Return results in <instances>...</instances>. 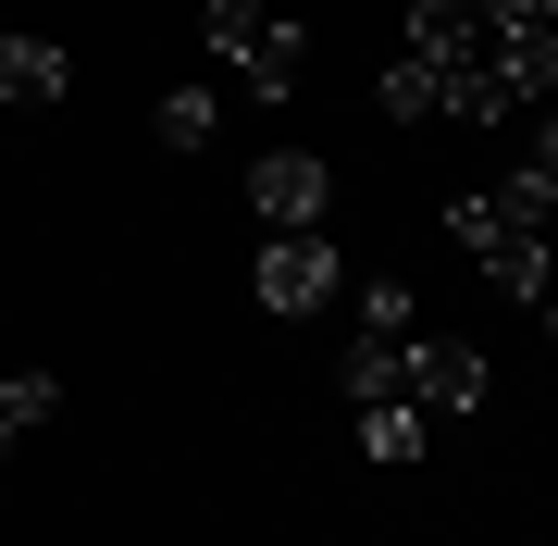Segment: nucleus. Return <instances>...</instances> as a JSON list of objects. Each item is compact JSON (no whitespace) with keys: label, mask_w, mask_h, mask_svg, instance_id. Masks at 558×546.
I'll list each match as a JSON object with an SVG mask.
<instances>
[{"label":"nucleus","mask_w":558,"mask_h":546,"mask_svg":"<svg viewBox=\"0 0 558 546\" xmlns=\"http://www.w3.org/2000/svg\"><path fill=\"white\" fill-rule=\"evenodd\" d=\"M336 385H348V410H422V423H472L484 410V348H459V336H360L348 361H336Z\"/></svg>","instance_id":"obj_1"},{"label":"nucleus","mask_w":558,"mask_h":546,"mask_svg":"<svg viewBox=\"0 0 558 546\" xmlns=\"http://www.w3.org/2000/svg\"><path fill=\"white\" fill-rule=\"evenodd\" d=\"M521 199H534V223H546V248H558V186H546L534 162H521Z\"/></svg>","instance_id":"obj_12"},{"label":"nucleus","mask_w":558,"mask_h":546,"mask_svg":"<svg viewBox=\"0 0 558 546\" xmlns=\"http://www.w3.org/2000/svg\"><path fill=\"white\" fill-rule=\"evenodd\" d=\"M62 87H75V62L50 38H13V25H0V112H50Z\"/></svg>","instance_id":"obj_7"},{"label":"nucleus","mask_w":558,"mask_h":546,"mask_svg":"<svg viewBox=\"0 0 558 546\" xmlns=\"http://www.w3.org/2000/svg\"><path fill=\"white\" fill-rule=\"evenodd\" d=\"M447 236L472 248V262H484V286H509V299H546V286H558V248H546L534 199H521V174L459 186V199H447Z\"/></svg>","instance_id":"obj_2"},{"label":"nucleus","mask_w":558,"mask_h":546,"mask_svg":"<svg viewBox=\"0 0 558 546\" xmlns=\"http://www.w3.org/2000/svg\"><path fill=\"white\" fill-rule=\"evenodd\" d=\"M534 311H546V348H558V286H546V299H534Z\"/></svg>","instance_id":"obj_14"},{"label":"nucleus","mask_w":558,"mask_h":546,"mask_svg":"<svg viewBox=\"0 0 558 546\" xmlns=\"http://www.w3.org/2000/svg\"><path fill=\"white\" fill-rule=\"evenodd\" d=\"M422 447H435V423H422V410H398V398H385V410H360V460H385V472H410Z\"/></svg>","instance_id":"obj_8"},{"label":"nucleus","mask_w":558,"mask_h":546,"mask_svg":"<svg viewBox=\"0 0 558 546\" xmlns=\"http://www.w3.org/2000/svg\"><path fill=\"white\" fill-rule=\"evenodd\" d=\"M336 274H348V262H336V236H274L248 286H260V311H286V324H311V311L336 299Z\"/></svg>","instance_id":"obj_5"},{"label":"nucleus","mask_w":558,"mask_h":546,"mask_svg":"<svg viewBox=\"0 0 558 546\" xmlns=\"http://www.w3.org/2000/svg\"><path fill=\"white\" fill-rule=\"evenodd\" d=\"M223 137V100L211 87H174V100H161V149H211Z\"/></svg>","instance_id":"obj_10"},{"label":"nucleus","mask_w":558,"mask_h":546,"mask_svg":"<svg viewBox=\"0 0 558 546\" xmlns=\"http://www.w3.org/2000/svg\"><path fill=\"white\" fill-rule=\"evenodd\" d=\"M484 13V75L509 87V112H546L558 87V0H472Z\"/></svg>","instance_id":"obj_4"},{"label":"nucleus","mask_w":558,"mask_h":546,"mask_svg":"<svg viewBox=\"0 0 558 546\" xmlns=\"http://www.w3.org/2000/svg\"><path fill=\"white\" fill-rule=\"evenodd\" d=\"M199 38H211V62L248 87V100H286V87H299V62H311V25L274 13V0H211Z\"/></svg>","instance_id":"obj_3"},{"label":"nucleus","mask_w":558,"mask_h":546,"mask_svg":"<svg viewBox=\"0 0 558 546\" xmlns=\"http://www.w3.org/2000/svg\"><path fill=\"white\" fill-rule=\"evenodd\" d=\"M410 324H422V299H410L398 274H373V286H360V336H410Z\"/></svg>","instance_id":"obj_11"},{"label":"nucleus","mask_w":558,"mask_h":546,"mask_svg":"<svg viewBox=\"0 0 558 546\" xmlns=\"http://www.w3.org/2000/svg\"><path fill=\"white\" fill-rule=\"evenodd\" d=\"M248 199L274 236H323V211H336V174L311 162V149H274V162H248Z\"/></svg>","instance_id":"obj_6"},{"label":"nucleus","mask_w":558,"mask_h":546,"mask_svg":"<svg viewBox=\"0 0 558 546\" xmlns=\"http://www.w3.org/2000/svg\"><path fill=\"white\" fill-rule=\"evenodd\" d=\"M50 410H62V385H50V373H0V447H25Z\"/></svg>","instance_id":"obj_9"},{"label":"nucleus","mask_w":558,"mask_h":546,"mask_svg":"<svg viewBox=\"0 0 558 546\" xmlns=\"http://www.w3.org/2000/svg\"><path fill=\"white\" fill-rule=\"evenodd\" d=\"M534 174H546V186H558V112H546V124H534Z\"/></svg>","instance_id":"obj_13"}]
</instances>
